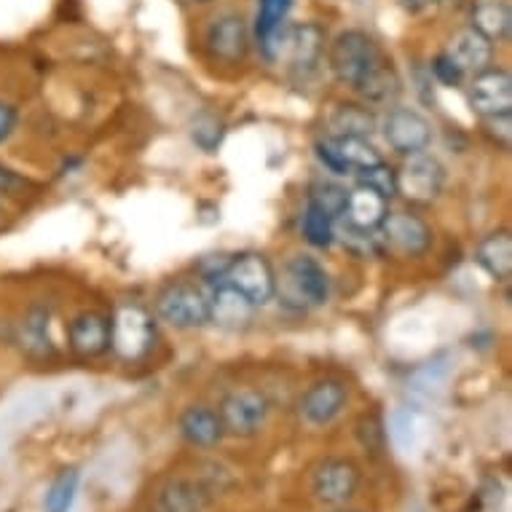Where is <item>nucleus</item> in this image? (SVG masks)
Wrapping results in <instances>:
<instances>
[{
  "mask_svg": "<svg viewBox=\"0 0 512 512\" xmlns=\"http://www.w3.org/2000/svg\"><path fill=\"white\" fill-rule=\"evenodd\" d=\"M274 295H279V303L287 309L306 311L314 306H325L330 301V277L325 266L309 255L298 252L282 269V277H277Z\"/></svg>",
  "mask_w": 512,
  "mask_h": 512,
  "instance_id": "nucleus-1",
  "label": "nucleus"
},
{
  "mask_svg": "<svg viewBox=\"0 0 512 512\" xmlns=\"http://www.w3.org/2000/svg\"><path fill=\"white\" fill-rule=\"evenodd\" d=\"M322 51H325V30L314 22L285 25L261 46L263 59L269 65H285L298 73L317 68Z\"/></svg>",
  "mask_w": 512,
  "mask_h": 512,
  "instance_id": "nucleus-2",
  "label": "nucleus"
},
{
  "mask_svg": "<svg viewBox=\"0 0 512 512\" xmlns=\"http://www.w3.org/2000/svg\"><path fill=\"white\" fill-rule=\"evenodd\" d=\"M381 49L365 30H344L330 43L328 65L338 84L357 86L381 62Z\"/></svg>",
  "mask_w": 512,
  "mask_h": 512,
  "instance_id": "nucleus-3",
  "label": "nucleus"
},
{
  "mask_svg": "<svg viewBox=\"0 0 512 512\" xmlns=\"http://www.w3.org/2000/svg\"><path fill=\"white\" fill-rule=\"evenodd\" d=\"M156 341V322L140 303H124L110 319V349L126 362L143 360Z\"/></svg>",
  "mask_w": 512,
  "mask_h": 512,
  "instance_id": "nucleus-4",
  "label": "nucleus"
},
{
  "mask_svg": "<svg viewBox=\"0 0 512 512\" xmlns=\"http://www.w3.org/2000/svg\"><path fill=\"white\" fill-rule=\"evenodd\" d=\"M156 314L177 330L204 328L210 322V298L199 285L175 282L164 287L156 298Z\"/></svg>",
  "mask_w": 512,
  "mask_h": 512,
  "instance_id": "nucleus-5",
  "label": "nucleus"
},
{
  "mask_svg": "<svg viewBox=\"0 0 512 512\" xmlns=\"http://www.w3.org/2000/svg\"><path fill=\"white\" fill-rule=\"evenodd\" d=\"M223 282L236 287L252 306H266L274 298L277 271L263 252H242L228 261Z\"/></svg>",
  "mask_w": 512,
  "mask_h": 512,
  "instance_id": "nucleus-6",
  "label": "nucleus"
},
{
  "mask_svg": "<svg viewBox=\"0 0 512 512\" xmlns=\"http://www.w3.org/2000/svg\"><path fill=\"white\" fill-rule=\"evenodd\" d=\"M397 175V194L405 196L411 204H429L435 202L445 185L443 164L432 153L421 151L405 156Z\"/></svg>",
  "mask_w": 512,
  "mask_h": 512,
  "instance_id": "nucleus-7",
  "label": "nucleus"
},
{
  "mask_svg": "<svg viewBox=\"0 0 512 512\" xmlns=\"http://www.w3.org/2000/svg\"><path fill=\"white\" fill-rule=\"evenodd\" d=\"M226 435L252 437L266 427L269 419V400L258 389H234L223 397L218 408Z\"/></svg>",
  "mask_w": 512,
  "mask_h": 512,
  "instance_id": "nucleus-8",
  "label": "nucleus"
},
{
  "mask_svg": "<svg viewBox=\"0 0 512 512\" xmlns=\"http://www.w3.org/2000/svg\"><path fill=\"white\" fill-rule=\"evenodd\" d=\"M204 46L218 62L239 65L250 51V27H247L242 14L223 11L218 17H212L207 30H204Z\"/></svg>",
  "mask_w": 512,
  "mask_h": 512,
  "instance_id": "nucleus-9",
  "label": "nucleus"
},
{
  "mask_svg": "<svg viewBox=\"0 0 512 512\" xmlns=\"http://www.w3.org/2000/svg\"><path fill=\"white\" fill-rule=\"evenodd\" d=\"M357 488H360V470H357V464L341 459V456L319 462L311 475V494L317 502L330 504V507L354 499Z\"/></svg>",
  "mask_w": 512,
  "mask_h": 512,
  "instance_id": "nucleus-10",
  "label": "nucleus"
},
{
  "mask_svg": "<svg viewBox=\"0 0 512 512\" xmlns=\"http://www.w3.org/2000/svg\"><path fill=\"white\" fill-rule=\"evenodd\" d=\"M378 231H381L384 247L403 258H419L432 247V228L413 212H389Z\"/></svg>",
  "mask_w": 512,
  "mask_h": 512,
  "instance_id": "nucleus-11",
  "label": "nucleus"
},
{
  "mask_svg": "<svg viewBox=\"0 0 512 512\" xmlns=\"http://www.w3.org/2000/svg\"><path fill=\"white\" fill-rule=\"evenodd\" d=\"M467 100L475 116L494 118L512 113V76L502 68H488L472 76Z\"/></svg>",
  "mask_w": 512,
  "mask_h": 512,
  "instance_id": "nucleus-12",
  "label": "nucleus"
},
{
  "mask_svg": "<svg viewBox=\"0 0 512 512\" xmlns=\"http://www.w3.org/2000/svg\"><path fill=\"white\" fill-rule=\"evenodd\" d=\"M381 129H384V137H387L389 148L400 153V156H411V153L427 151L429 145H432V124L421 116L419 110H389Z\"/></svg>",
  "mask_w": 512,
  "mask_h": 512,
  "instance_id": "nucleus-13",
  "label": "nucleus"
},
{
  "mask_svg": "<svg viewBox=\"0 0 512 512\" xmlns=\"http://www.w3.org/2000/svg\"><path fill=\"white\" fill-rule=\"evenodd\" d=\"M346 403H349V392H346L344 384L336 378H322L303 392L298 413L311 427H328L344 413Z\"/></svg>",
  "mask_w": 512,
  "mask_h": 512,
  "instance_id": "nucleus-14",
  "label": "nucleus"
},
{
  "mask_svg": "<svg viewBox=\"0 0 512 512\" xmlns=\"http://www.w3.org/2000/svg\"><path fill=\"white\" fill-rule=\"evenodd\" d=\"M443 51L464 76H478V73L491 68V62H494V43L488 41L486 35H480L478 30H472V27L456 30L448 38Z\"/></svg>",
  "mask_w": 512,
  "mask_h": 512,
  "instance_id": "nucleus-15",
  "label": "nucleus"
},
{
  "mask_svg": "<svg viewBox=\"0 0 512 512\" xmlns=\"http://www.w3.org/2000/svg\"><path fill=\"white\" fill-rule=\"evenodd\" d=\"M68 344L84 360L100 357L110 349V319L100 311H81L70 319Z\"/></svg>",
  "mask_w": 512,
  "mask_h": 512,
  "instance_id": "nucleus-16",
  "label": "nucleus"
},
{
  "mask_svg": "<svg viewBox=\"0 0 512 512\" xmlns=\"http://www.w3.org/2000/svg\"><path fill=\"white\" fill-rule=\"evenodd\" d=\"M17 344L30 360H49L57 354L51 338V311L46 306H30L17 325Z\"/></svg>",
  "mask_w": 512,
  "mask_h": 512,
  "instance_id": "nucleus-17",
  "label": "nucleus"
},
{
  "mask_svg": "<svg viewBox=\"0 0 512 512\" xmlns=\"http://www.w3.org/2000/svg\"><path fill=\"white\" fill-rule=\"evenodd\" d=\"M389 215V202L384 196H378L376 191H370L365 185H357L354 191H349L341 212L344 226L360 228V231H378L381 223Z\"/></svg>",
  "mask_w": 512,
  "mask_h": 512,
  "instance_id": "nucleus-18",
  "label": "nucleus"
},
{
  "mask_svg": "<svg viewBox=\"0 0 512 512\" xmlns=\"http://www.w3.org/2000/svg\"><path fill=\"white\" fill-rule=\"evenodd\" d=\"M177 429L188 445L194 448H215L226 437V427L220 421V413L207 408V405H191L180 413Z\"/></svg>",
  "mask_w": 512,
  "mask_h": 512,
  "instance_id": "nucleus-19",
  "label": "nucleus"
},
{
  "mask_svg": "<svg viewBox=\"0 0 512 512\" xmlns=\"http://www.w3.org/2000/svg\"><path fill=\"white\" fill-rule=\"evenodd\" d=\"M207 298H210V322H215L218 328L239 330L250 325L255 306L236 287L218 282L212 285V293H207Z\"/></svg>",
  "mask_w": 512,
  "mask_h": 512,
  "instance_id": "nucleus-20",
  "label": "nucleus"
},
{
  "mask_svg": "<svg viewBox=\"0 0 512 512\" xmlns=\"http://www.w3.org/2000/svg\"><path fill=\"white\" fill-rule=\"evenodd\" d=\"M210 502L212 494L204 483L191 478H175L159 491L156 507L159 512H204Z\"/></svg>",
  "mask_w": 512,
  "mask_h": 512,
  "instance_id": "nucleus-21",
  "label": "nucleus"
},
{
  "mask_svg": "<svg viewBox=\"0 0 512 512\" xmlns=\"http://www.w3.org/2000/svg\"><path fill=\"white\" fill-rule=\"evenodd\" d=\"M470 27L491 43L507 41L512 30L510 0H472Z\"/></svg>",
  "mask_w": 512,
  "mask_h": 512,
  "instance_id": "nucleus-22",
  "label": "nucleus"
},
{
  "mask_svg": "<svg viewBox=\"0 0 512 512\" xmlns=\"http://www.w3.org/2000/svg\"><path fill=\"white\" fill-rule=\"evenodd\" d=\"M475 261L488 277L507 282L512 277V236L510 231H494L483 236L475 247Z\"/></svg>",
  "mask_w": 512,
  "mask_h": 512,
  "instance_id": "nucleus-23",
  "label": "nucleus"
},
{
  "mask_svg": "<svg viewBox=\"0 0 512 512\" xmlns=\"http://www.w3.org/2000/svg\"><path fill=\"white\" fill-rule=\"evenodd\" d=\"M354 92L360 94L362 105H387V102H395L400 94V78L387 59H381L376 68L354 86Z\"/></svg>",
  "mask_w": 512,
  "mask_h": 512,
  "instance_id": "nucleus-24",
  "label": "nucleus"
},
{
  "mask_svg": "<svg viewBox=\"0 0 512 512\" xmlns=\"http://www.w3.org/2000/svg\"><path fill=\"white\" fill-rule=\"evenodd\" d=\"M330 137H370L376 129V116L370 113L368 105H338L336 113L330 116Z\"/></svg>",
  "mask_w": 512,
  "mask_h": 512,
  "instance_id": "nucleus-25",
  "label": "nucleus"
},
{
  "mask_svg": "<svg viewBox=\"0 0 512 512\" xmlns=\"http://www.w3.org/2000/svg\"><path fill=\"white\" fill-rule=\"evenodd\" d=\"M78 486H81V472L76 467L57 472V478L51 480L46 499H43V512H70L76 504Z\"/></svg>",
  "mask_w": 512,
  "mask_h": 512,
  "instance_id": "nucleus-26",
  "label": "nucleus"
},
{
  "mask_svg": "<svg viewBox=\"0 0 512 512\" xmlns=\"http://www.w3.org/2000/svg\"><path fill=\"white\" fill-rule=\"evenodd\" d=\"M290 11H293V0H258V14H255V41H258V46H263L271 35L287 25Z\"/></svg>",
  "mask_w": 512,
  "mask_h": 512,
  "instance_id": "nucleus-27",
  "label": "nucleus"
},
{
  "mask_svg": "<svg viewBox=\"0 0 512 512\" xmlns=\"http://www.w3.org/2000/svg\"><path fill=\"white\" fill-rule=\"evenodd\" d=\"M303 239L311 244V247H317V250H325L330 244L336 242V220L330 218L328 212L317 207V204H306V210H303Z\"/></svg>",
  "mask_w": 512,
  "mask_h": 512,
  "instance_id": "nucleus-28",
  "label": "nucleus"
},
{
  "mask_svg": "<svg viewBox=\"0 0 512 512\" xmlns=\"http://www.w3.org/2000/svg\"><path fill=\"white\" fill-rule=\"evenodd\" d=\"M333 140H336L338 153H341V159L349 167V172H360V169H368L378 164V161H384L368 137H333Z\"/></svg>",
  "mask_w": 512,
  "mask_h": 512,
  "instance_id": "nucleus-29",
  "label": "nucleus"
},
{
  "mask_svg": "<svg viewBox=\"0 0 512 512\" xmlns=\"http://www.w3.org/2000/svg\"><path fill=\"white\" fill-rule=\"evenodd\" d=\"M336 236L344 242L346 250L354 252L357 258H376V255L387 250L384 239H381V231H360V228L341 226Z\"/></svg>",
  "mask_w": 512,
  "mask_h": 512,
  "instance_id": "nucleus-30",
  "label": "nucleus"
},
{
  "mask_svg": "<svg viewBox=\"0 0 512 512\" xmlns=\"http://www.w3.org/2000/svg\"><path fill=\"white\" fill-rule=\"evenodd\" d=\"M223 137H226V124H223L218 116L202 113V116L194 118V124H191V140H194L204 153L218 151L220 143H223Z\"/></svg>",
  "mask_w": 512,
  "mask_h": 512,
  "instance_id": "nucleus-31",
  "label": "nucleus"
},
{
  "mask_svg": "<svg viewBox=\"0 0 512 512\" xmlns=\"http://www.w3.org/2000/svg\"><path fill=\"white\" fill-rule=\"evenodd\" d=\"M346 196H349V191H346L344 185L330 183V180H319V183L311 185L309 202L322 207L333 220H338L341 218V212H344Z\"/></svg>",
  "mask_w": 512,
  "mask_h": 512,
  "instance_id": "nucleus-32",
  "label": "nucleus"
},
{
  "mask_svg": "<svg viewBox=\"0 0 512 512\" xmlns=\"http://www.w3.org/2000/svg\"><path fill=\"white\" fill-rule=\"evenodd\" d=\"M357 175H360V185H365L370 191H376L378 196H384L387 202L392 196H397V175L387 161H378L373 167L360 169Z\"/></svg>",
  "mask_w": 512,
  "mask_h": 512,
  "instance_id": "nucleus-33",
  "label": "nucleus"
},
{
  "mask_svg": "<svg viewBox=\"0 0 512 512\" xmlns=\"http://www.w3.org/2000/svg\"><path fill=\"white\" fill-rule=\"evenodd\" d=\"M314 153H317L319 164L328 169V172H333L336 177L352 175L349 167L344 164V159H341V153H338L333 137H322V140H317V143H314Z\"/></svg>",
  "mask_w": 512,
  "mask_h": 512,
  "instance_id": "nucleus-34",
  "label": "nucleus"
},
{
  "mask_svg": "<svg viewBox=\"0 0 512 512\" xmlns=\"http://www.w3.org/2000/svg\"><path fill=\"white\" fill-rule=\"evenodd\" d=\"M432 76H435L437 84L448 86V89H456V86H462L464 73L456 68L451 59L445 57V51H440L435 59H432Z\"/></svg>",
  "mask_w": 512,
  "mask_h": 512,
  "instance_id": "nucleus-35",
  "label": "nucleus"
},
{
  "mask_svg": "<svg viewBox=\"0 0 512 512\" xmlns=\"http://www.w3.org/2000/svg\"><path fill=\"white\" fill-rule=\"evenodd\" d=\"M19 126V110L14 102L0 100V145L9 143L11 135L17 132Z\"/></svg>",
  "mask_w": 512,
  "mask_h": 512,
  "instance_id": "nucleus-36",
  "label": "nucleus"
},
{
  "mask_svg": "<svg viewBox=\"0 0 512 512\" xmlns=\"http://www.w3.org/2000/svg\"><path fill=\"white\" fill-rule=\"evenodd\" d=\"M512 116V113H510ZM510 116H494V118H483V126H486V132L494 137L496 143L510 145Z\"/></svg>",
  "mask_w": 512,
  "mask_h": 512,
  "instance_id": "nucleus-37",
  "label": "nucleus"
},
{
  "mask_svg": "<svg viewBox=\"0 0 512 512\" xmlns=\"http://www.w3.org/2000/svg\"><path fill=\"white\" fill-rule=\"evenodd\" d=\"M395 3L405 11V14H411V17H419V14H427L429 9H435L440 0H395Z\"/></svg>",
  "mask_w": 512,
  "mask_h": 512,
  "instance_id": "nucleus-38",
  "label": "nucleus"
},
{
  "mask_svg": "<svg viewBox=\"0 0 512 512\" xmlns=\"http://www.w3.org/2000/svg\"><path fill=\"white\" fill-rule=\"evenodd\" d=\"M22 183H25V180H22V177H19L14 169L3 167V164H0V196L14 194V191H17Z\"/></svg>",
  "mask_w": 512,
  "mask_h": 512,
  "instance_id": "nucleus-39",
  "label": "nucleus"
},
{
  "mask_svg": "<svg viewBox=\"0 0 512 512\" xmlns=\"http://www.w3.org/2000/svg\"><path fill=\"white\" fill-rule=\"evenodd\" d=\"M188 6H204V3H210V0H183Z\"/></svg>",
  "mask_w": 512,
  "mask_h": 512,
  "instance_id": "nucleus-40",
  "label": "nucleus"
}]
</instances>
